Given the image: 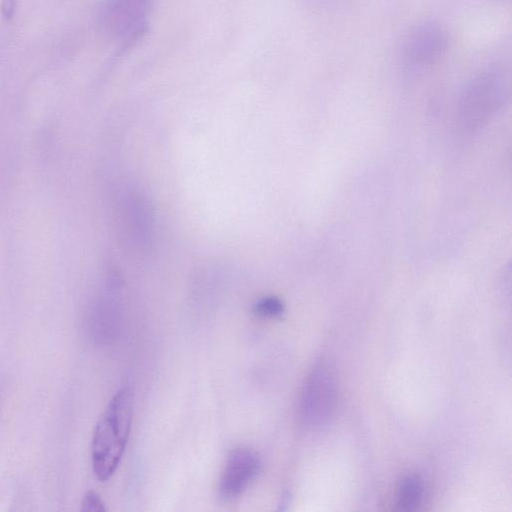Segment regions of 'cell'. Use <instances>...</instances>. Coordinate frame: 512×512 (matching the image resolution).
<instances>
[{
	"mask_svg": "<svg viewBox=\"0 0 512 512\" xmlns=\"http://www.w3.org/2000/svg\"><path fill=\"white\" fill-rule=\"evenodd\" d=\"M81 511L83 512H103L106 511L101 497L94 491H88L82 500Z\"/></svg>",
	"mask_w": 512,
	"mask_h": 512,
	"instance_id": "9c48e42d",
	"label": "cell"
},
{
	"mask_svg": "<svg viewBox=\"0 0 512 512\" xmlns=\"http://www.w3.org/2000/svg\"><path fill=\"white\" fill-rule=\"evenodd\" d=\"M149 7L150 0H105L102 23L115 35L131 36L142 29Z\"/></svg>",
	"mask_w": 512,
	"mask_h": 512,
	"instance_id": "5b68a950",
	"label": "cell"
},
{
	"mask_svg": "<svg viewBox=\"0 0 512 512\" xmlns=\"http://www.w3.org/2000/svg\"><path fill=\"white\" fill-rule=\"evenodd\" d=\"M255 312L262 317H277L283 312V304L278 298L267 297L257 302Z\"/></svg>",
	"mask_w": 512,
	"mask_h": 512,
	"instance_id": "ba28073f",
	"label": "cell"
},
{
	"mask_svg": "<svg viewBox=\"0 0 512 512\" xmlns=\"http://www.w3.org/2000/svg\"><path fill=\"white\" fill-rule=\"evenodd\" d=\"M447 46V38L436 24L428 23L416 28L403 46L405 64L411 70H420L436 61Z\"/></svg>",
	"mask_w": 512,
	"mask_h": 512,
	"instance_id": "3957f363",
	"label": "cell"
},
{
	"mask_svg": "<svg viewBox=\"0 0 512 512\" xmlns=\"http://www.w3.org/2000/svg\"><path fill=\"white\" fill-rule=\"evenodd\" d=\"M258 454L249 448H235L226 460L219 483L222 497L232 499L241 495L260 470Z\"/></svg>",
	"mask_w": 512,
	"mask_h": 512,
	"instance_id": "277c9868",
	"label": "cell"
},
{
	"mask_svg": "<svg viewBox=\"0 0 512 512\" xmlns=\"http://www.w3.org/2000/svg\"><path fill=\"white\" fill-rule=\"evenodd\" d=\"M505 84L499 75L488 73L475 79L463 95V115L479 116L489 114L500 103Z\"/></svg>",
	"mask_w": 512,
	"mask_h": 512,
	"instance_id": "8992f818",
	"label": "cell"
},
{
	"mask_svg": "<svg viewBox=\"0 0 512 512\" xmlns=\"http://www.w3.org/2000/svg\"><path fill=\"white\" fill-rule=\"evenodd\" d=\"M133 392L123 387L109 401L92 438V467L95 476L105 481L117 469L130 434Z\"/></svg>",
	"mask_w": 512,
	"mask_h": 512,
	"instance_id": "6da1fadb",
	"label": "cell"
},
{
	"mask_svg": "<svg viewBox=\"0 0 512 512\" xmlns=\"http://www.w3.org/2000/svg\"><path fill=\"white\" fill-rule=\"evenodd\" d=\"M423 493L421 479L417 475H407L399 482L396 504L402 511H414L421 505Z\"/></svg>",
	"mask_w": 512,
	"mask_h": 512,
	"instance_id": "52a82bcc",
	"label": "cell"
},
{
	"mask_svg": "<svg viewBox=\"0 0 512 512\" xmlns=\"http://www.w3.org/2000/svg\"><path fill=\"white\" fill-rule=\"evenodd\" d=\"M337 402V384L330 367L319 364L309 376L302 395V418L317 427L329 421Z\"/></svg>",
	"mask_w": 512,
	"mask_h": 512,
	"instance_id": "7a4b0ae2",
	"label": "cell"
}]
</instances>
